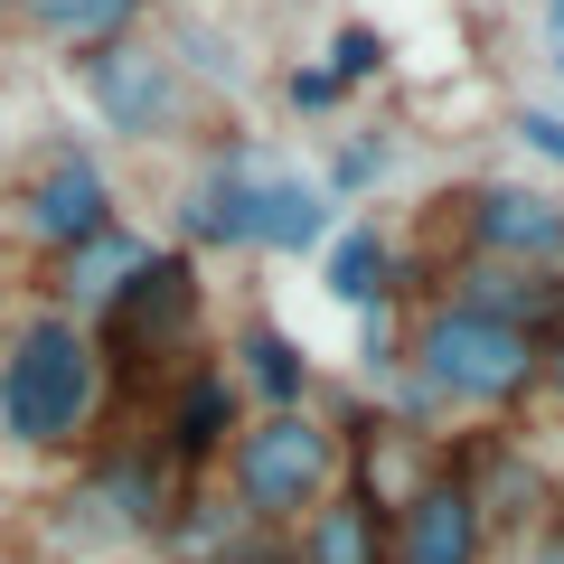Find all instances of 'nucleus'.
I'll return each mask as SVG.
<instances>
[{"label":"nucleus","mask_w":564,"mask_h":564,"mask_svg":"<svg viewBox=\"0 0 564 564\" xmlns=\"http://www.w3.org/2000/svg\"><path fill=\"white\" fill-rule=\"evenodd\" d=\"M545 29H555V47H564V0H545Z\"/></svg>","instance_id":"25"},{"label":"nucleus","mask_w":564,"mask_h":564,"mask_svg":"<svg viewBox=\"0 0 564 564\" xmlns=\"http://www.w3.org/2000/svg\"><path fill=\"white\" fill-rule=\"evenodd\" d=\"M536 386H545V395H564V329L545 339V358H536Z\"/></svg>","instance_id":"24"},{"label":"nucleus","mask_w":564,"mask_h":564,"mask_svg":"<svg viewBox=\"0 0 564 564\" xmlns=\"http://www.w3.org/2000/svg\"><path fill=\"white\" fill-rule=\"evenodd\" d=\"M282 95H292V113H329V104H339L348 85L329 76V66H292V76H282Z\"/></svg>","instance_id":"19"},{"label":"nucleus","mask_w":564,"mask_h":564,"mask_svg":"<svg viewBox=\"0 0 564 564\" xmlns=\"http://www.w3.org/2000/svg\"><path fill=\"white\" fill-rule=\"evenodd\" d=\"M339 480H348V443L321 414H302V404H263L254 423H236V443H226V499L254 527H292Z\"/></svg>","instance_id":"3"},{"label":"nucleus","mask_w":564,"mask_h":564,"mask_svg":"<svg viewBox=\"0 0 564 564\" xmlns=\"http://www.w3.org/2000/svg\"><path fill=\"white\" fill-rule=\"evenodd\" d=\"M0 161H10V132H0Z\"/></svg>","instance_id":"27"},{"label":"nucleus","mask_w":564,"mask_h":564,"mask_svg":"<svg viewBox=\"0 0 564 564\" xmlns=\"http://www.w3.org/2000/svg\"><path fill=\"white\" fill-rule=\"evenodd\" d=\"M527 564H564V518L536 527V545H527Z\"/></svg>","instance_id":"23"},{"label":"nucleus","mask_w":564,"mask_h":564,"mask_svg":"<svg viewBox=\"0 0 564 564\" xmlns=\"http://www.w3.org/2000/svg\"><path fill=\"white\" fill-rule=\"evenodd\" d=\"M443 302H470V311H489V321L527 329V339H555L564 329V273H545V263H499V254H462L443 273Z\"/></svg>","instance_id":"9"},{"label":"nucleus","mask_w":564,"mask_h":564,"mask_svg":"<svg viewBox=\"0 0 564 564\" xmlns=\"http://www.w3.org/2000/svg\"><path fill=\"white\" fill-rule=\"evenodd\" d=\"M518 141L536 151V161H555V170H564V113H545V104H527V113H518Z\"/></svg>","instance_id":"20"},{"label":"nucleus","mask_w":564,"mask_h":564,"mask_svg":"<svg viewBox=\"0 0 564 564\" xmlns=\"http://www.w3.org/2000/svg\"><path fill=\"white\" fill-rule=\"evenodd\" d=\"M536 358H545V339H527V329L489 321L470 302H433L414 321V339H404L414 386L433 404H462V414H508L518 395H536Z\"/></svg>","instance_id":"2"},{"label":"nucleus","mask_w":564,"mask_h":564,"mask_svg":"<svg viewBox=\"0 0 564 564\" xmlns=\"http://www.w3.org/2000/svg\"><path fill=\"white\" fill-rule=\"evenodd\" d=\"M0 10H10V0H0Z\"/></svg>","instance_id":"30"},{"label":"nucleus","mask_w":564,"mask_h":564,"mask_svg":"<svg viewBox=\"0 0 564 564\" xmlns=\"http://www.w3.org/2000/svg\"><path fill=\"white\" fill-rule=\"evenodd\" d=\"M236 423H245V386L226 377V367H188L180 395H170V414H161V462H170V470H207V462H226Z\"/></svg>","instance_id":"10"},{"label":"nucleus","mask_w":564,"mask_h":564,"mask_svg":"<svg viewBox=\"0 0 564 564\" xmlns=\"http://www.w3.org/2000/svg\"><path fill=\"white\" fill-rule=\"evenodd\" d=\"M207 564H292V545H282L273 527H245V536H236V545H217Z\"/></svg>","instance_id":"21"},{"label":"nucleus","mask_w":564,"mask_h":564,"mask_svg":"<svg viewBox=\"0 0 564 564\" xmlns=\"http://www.w3.org/2000/svg\"><path fill=\"white\" fill-rule=\"evenodd\" d=\"M555 66H564V47H555Z\"/></svg>","instance_id":"29"},{"label":"nucleus","mask_w":564,"mask_h":564,"mask_svg":"<svg viewBox=\"0 0 564 564\" xmlns=\"http://www.w3.org/2000/svg\"><path fill=\"white\" fill-rule=\"evenodd\" d=\"M555 518H564V489H555Z\"/></svg>","instance_id":"28"},{"label":"nucleus","mask_w":564,"mask_h":564,"mask_svg":"<svg viewBox=\"0 0 564 564\" xmlns=\"http://www.w3.org/2000/svg\"><path fill=\"white\" fill-rule=\"evenodd\" d=\"M292 564H386V499H367L358 480L311 499L292 518Z\"/></svg>","instance_id":"11"},{"label":"nucleus","mask_w":564,"mask_h":564,"mask_svg":"<svg viewBox=\"0 0 564 564\" xmlns=\"http://www.w3.org/2000/svg\"><path fill=\"white\" fill-rule=\"evenodd\" d=\"M386 564H489V527L470 508L462 470H423L386 508Z\"/></svg>","instance_id":"6"},{"label":"nucleus","mask_w":564,"mask_h":564,"mask_svg":"<svg viewBox=\"0 0 564 564\" xmlns=\"http://www.w3.org/2000/svg\"><path fill=\"white\" fill-rule=\"evenodd\" d=\"M462 245L470 254H499V263H545V273H564V198L555 188L489 180V188L462 198Z\"/></svg>","instance_id":"7"},{"label":"nucleus","mask_w":564,"mask_h":564,"mask_svg":"<svg viewBox=\"0 0 564 564\" xmlns=\"http://www.w3.org/2000/svg\"><path fill=\"white\" fill-rule=\"evenodd\" d=\"M0 564H29V555H10V545H0Z\"/></svg>","instance_id":"26"},{"label":"nucleus","mask_w":564,"mask_h":564,"mask_svg":"<svg viewBox=\"0 0 564 564\" xmlns=\"http://www.w3.org/2000/svg\"><path fill=\"white\" fill-rule=\"evenodd\" d=\"M329 292H339L348 311H386L395 302V245H386L377 226H348V236L329 245Z\"/></svg>","instance_id":"17"},{"label":"nucleus","mask_w":564,"mask_h":564,"mask_svg":"<svg viewBox=\"0 0 564 564\" xmlns=\"http://www.w3.org/2000/svg\"><path fill=\"white\" fill-rule=\"evenodd\" d=\"M329 226H339V198L321 180H292V170H263L254 180V245L263 254H321Z\"/></svg>","instance_id":"12"},{"label":"nucleus","mask_w":564,"mask_h":564,"mask_svg":"<svg viewBox=\"0 0 564 564\" xmlns=\"http://www.w3.org/2000/svg\"><path fill=\"white\" fill-rule=\"evenodd\" d=\"M329 76H339V85L386 76V39H377V29H339V47H329Z\"/></svg>","instance_id":"18"},{"label":"nucleus","mask_w":564,"mask_h":564,"mask_svg":"<svg viewBox=\"0 0 564 564\" xmlns=\"http://www.w3.org/2000/svg\"><path fill=\"white\" fill-rule=\"evenodd\" d=\"M198 339V263L188 254H141L132 282L104 302V348L113 367H141V358H170V348Z\"/></svg>","instance_id":"4"},{"label":"nucleus","mask_w":564,"mask_h":564,"mask_svg":"<svg viewBox=\"0 0 564 564\" xmlns=\"http://www.w3.org/2000/svg\"><path fill=\"white\" fill-rule=\"evenodd\" d=\"M104 414V348L85 321L39 311L20 339H0V433L20 452H66Z\"/></svg>","instance_id":"1"},{"label":"nucleus","mask_w":564,"mask_h":564,"mask_svg":"<svg viewBox=\"0 0 564 564\" xmlns=\"http://www.w3.org/2000/svg\"><path fill=\"white\" fill-rule=\"evenodd\" d=\"M254 180H263V170L245 161V151H217V161L188 180L180 226H188L198 245H236V254H245V245H254Z\"/></svg>","instance_id":"13"},{"label":"nucleus","mask_w":564,"mask_h":564,"mask_svg":"<svg viewBox=\"0 0 564 564\" xmlns=\"http://www.w3.org/2000/svg\"><path fill=\"white\" fill-rule=\"evenodd\" d=\"M377 170H386V151H377V141H348V151H339V170H329V198H339V188H367V180H377Z\"/></svg>","instance_id":"22"},{"label":"nucleus","mask_w":564,"mask_h":564,"mask_svg":"<svg viewBox=\"0 0 564 564\" xmlns=\"http://www.w3.org/2000/svg\"><path fill=\"white\" fill-rule=\"evenodd\" d=\"M10 10H20L47 47H76V57L104 47V39H122V29L141 20V0H10Z\"/></svg>","instance_id":"15"},{"label":"nucleus","mask_w":564,"mask_h":564,"mask_svg":"<svg viewBox=\"0 0 564 564\" xmlns=\"http://www.w3.org/2000/svg\"><path fill=\"white\" fill-rule=\"evenodd\" d=\"M85 95H95V113L113 122V132H132V141H151V132H170V122L188 113V85H180V57L170 47H151V39H104V47H85Z\"/></svg>","instance_id":"5"},{"label":"nucleus","mask_w":564,"mask_h":564,"mask_svg":"<svg viewBox=\"0 0 564 564\" xmlns=\"http://www.w3.org/2000/svg\"><path fill=\"white\" fill-rule=\"evenodd\" d=\"M20 226H29V245H47V254L104 236V226H113V180L95 170V151H76V141L47 151V170L29 180V198H20Z\"/></svg>","instance_id":"8"},{"label":"nucleus","mask_w":564,"mask_h":564,"mask_svg":"<svg viewBox=\"0 0 564 564\" xmlns=\"http://www.w3.org/2000/svg\"><path fill=\"white\" fill-rule=\"evenodd\" d=\"M226 377L245 386V395H263V404H302V386H311V358L292 339H282L273 321H254L236 339V367H226Z\"/></svg>","instance_id":"16"},{"label":"nucleus","mask_w":564,"mask_h":564,"mask_svg":"<svg viewBox=\"0 0 564 564\" xmlns=\"http://www.w3.org/2000/svg\"><path fill=\"white\" fill-rule=\"evenodd\" d=\"M141 254H151V245H141L132 226H104V236L66 245V254H57V311H66V321H104V302L132 282Z\"/></svg>","instance_id":"14"}]
</instances>
